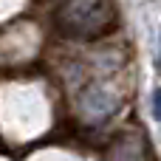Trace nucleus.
Masks as SVG:
<instances>
[{"mask_svg": "<svg viewBox=\"0 0 161 161\" xmlns=\"http://www.w3.org/2000/svg\"><path fill=\"white\" fill-rule=\"evenodd\" d=\"M82 113L88 116V119H105L110 110H113V102H110V96L102 91V88H88L85 93H82Z\"/></svg>", "mask_w": 161, "mask_h": 161, "instance_id": "nucleus-1", "label": "nucleus"}, {"mask_svg": "<svg viewBox=\"0 0 161 161\" xmlns=\"http://www.w3.org/2000/svg\"><path fill=\"white\" fill-rule=\"evenodd\" d=\"M108 161H142V158H139L136 150H130V147H119L116 153L108 156Z\"/></svg>", "mask_w": 161, "mask_h": 161, "instance_id": "nucleus-2", "label": "nucleus"}, {"mask_svg": "<svg viewBox=\"0 0 161 161\" xmlns=\"http://www.w3.org/2000/svg\"><path fill=\"white\" fill-rule=\"evenodd\" d=\"M153 119H158V122H161V88L153 91Z\"/></svg>", "mask_w": 161, "mask_h": 161, "instance_id": "nucleus-3", "label": "nucleus"}, {"mask_svg": "<svg viewBox=\"0 0 161 161\" xmlns=\"http://www.w3.org/2000/svg\"><path fill=\"white\" fill-rule=\"evenodd\" d=\"M158 71H161V40H158Z\"/></svg>", "mask_w": 161, "mask_h": 161, "instance_id": "nucleus-4", "label": "nucleus"}]
</instances>
